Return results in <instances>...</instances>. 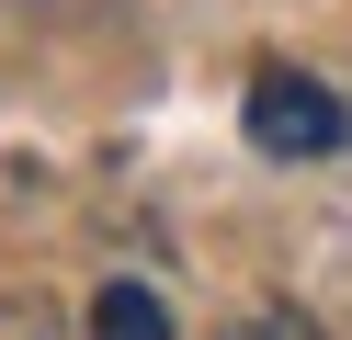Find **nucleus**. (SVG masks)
Masks as SVG:
<instances>
[{
	"mask_svg": "<svg viewBox=\"0 0 352 340\" xmlns=\"http://www.w3.org/2000/svg\"><path fill=\"white\" fill-rule=\"evenodd\" d=\"M91 340H170V306H160V284L114 272V284L91 295Z\"/></svg>",
	"mask_w": 352,
	"mask_h": 340,
	"instance_id": "nucleus-2",
	"label": "nucleus"
},
{
	"mask_svg": "<svg viewBox=\"0 0 352 340\" xmlns=\"http://www.w3.org/2000/svg\"><path fill=\"white\" fill-rule=\"evenodd\" d=\"M239 125H250V148H261V159H341L352 113H341V91L307 80V68H261L250 102H239Z\"/></svg>",
	"mask_w": 352,
	"mask_h": 340,
	"instance_id": "nucleus-1",
	"label": "nucleus"
},
{
	"mask_svg": "<svg viewBox=\"0 0 352 340\" xmlns=\"http://www.w3.org/2000/svg\"><path fill=\"white\" fill-rule=\"evenodd\" d=\"M228 340H318V329H307V317H239Z\"/></svg>",
	"mask_w": 352,
	"mask_h": 340,
	"instance_id": "nucleus-3",
	"label": "nucleus"
}]
</instances>
